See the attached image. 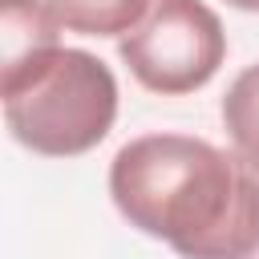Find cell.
<instances>
[{"label":"cell","instance_id":"6da1fadb","mask_svg":"<svg viewBox=\"0 0 259 259\" xmlns=\"http://www.w3.org/2000/svg\"><path fill=\"white\" fill-rule=\"evenodd\" d=\"M117 214L178 259L259 255V166L190 134H142L109 162Z\"/></svg>","mask_w":259,"mask_h":259},{"label":"cell","instance_id":"7a4b0ae2","mask_svg":"<svg viewBox=\"0 0 259 259\" xmlns=\"http://www.w3.org/2000/svg\"><path fill=\"white\" fill-rule=\"evenodd\" d=\"M8 134L40 158L89 154L117 121V77L85 49H40L0 65Z\"/></svg>","mask_w":259,"mask_h":259},{"label":"cell","instance_id":"3957f363","mask_svg":"<svg viewBox=\"0 0 259 259\" xmlns=\"http://www.w3.org/2000/svg\"><path fill=\"white\" fill-rule=\"evenodd\" d=\"M134 81L162 97L202 89L227 61V32L206 0H154L146 20L117 40Z\"/></svg>","mask_w":259,"mask_h":259},{"label":"cell","instance_id":"277c9868","mask_svg":"<svg viewBox=\"0 0 259 259\" xmlns=\"http://www.w3.org/2000/svg\"><path fill=\"white\" fill-rule=\"evenodd\" d=\"M61 20L45 0H0V65L24 61L57 45Z\"/></svg>","mask_w":259,"mask_h":259},{"label":"cell","instance_id":"5b68a950","mask_svg":"<svg viewBox=\"0 0 259 259\" xmlns=\"http://www.w3.org/2000/svg\"><path fill=\"white\" fill-rule=\"evenodd\" d=\"M61 28L81 36H125L134 32L154 0H45Z\"/></svg>","mask_w":259,"mask_h":259},{"label":"cell","instance_id":"8992f818","mask_svg":"<svg viewBox=\"0 0 259 259\" xmlns=\"http://www.w3.org/2000/svg\"><path fill=\"white\" fill-rule=\"evenodd\" d=\"M223 125L235 142V154H243L251 166H259V61L247 65L223 93Z\"/></svg>","mask_w":259,"mask_h":259},{"label":"cell","instance_id":"52a82bcc","mask_svg":"<svg viewBox=\"0 0 259 259\" xmlns=\"http://www.w3.org/2000/svg\"><path fill=\"white\" fill-rule=\"evenodd\" d=\"M231 8H243V12H259V0H227Z\"/></svg>","mask_w":259,"mask_h":259},{"label":"cell","instance_id":"ba28073f","mask_svg":"<svg viewBox=\"0 0 259 259\" xmlns=\"http://www.w3.org/2000/svg\"><path fill=\"white\" fill-rule=\"evenodd\" d=\"M255 259H259V255H255Z\"/></svg>","mask_w":259,"mask_h":259}]
</instances>
